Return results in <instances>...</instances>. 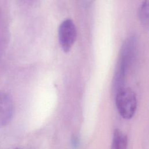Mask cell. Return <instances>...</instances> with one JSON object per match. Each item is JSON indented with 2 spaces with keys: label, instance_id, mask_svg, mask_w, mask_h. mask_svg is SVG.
<instances>
[{
  "label": "cell",
  "instance_id": "cell-1",
  "mask_svg": "<svg viewBox=\"0 0 149 149\" xmlns=\"http://www.w3.org/2000/svg\"><path fill=\"white\" fill-rule=\"evenodd\" d=\"M137 38L134 36L127 38L123 42L119 58L113 80V88L115 93L125 87L126 76L127 70L132 65L136 56Z\"/></svg>",
  "mask_w": 149,
  "mask_h": 149
},
{
  "label": "cell",
  "instance_id": "cell-2",
  "mask_svg": "<svg viewBox=\"0 0 149 149\" xmlns=\"http://www.w3.org/2000/svg\"><path fill=\"white\" fill-rule=\"evenodd\" d=\"M115 102L122 118L129 119L133 116L137 108V98L133 90L125 87L121 89L115 94Z\"/></svg>",
  "mask_w": 149,
  "mask_h": 149
},
{
  "label": "cell",
  "instance_id": "cell-3",
  "mask_svg": "<svg viewBox=\"0 0 149 149\" xmlns=\"http://www.w3.org/2000/svg\"><path fill=\"white\" fill-rule=\"evenodd\" d=\"M77 36L76 28L73 20H63L58 29V39L60 45L65 52H68L73 45Z\"/></svg>",
  "mask_w": 149,
  "mask_h": 149
},
{
  "label": "cell",
  "instance_id": "cell-4",
  "mask_svg": "<svg viewBox=\"0 0 149 149\" xmlns=\"http://www.w3.org/2000/svg\"><path fill=\"white\" fill-rule=\"evenodd\" d=\"M13 112L12 99L8 94L0 92V127L10 122Z\"/></svg>",
  "mask_w": 149,
  "mask_h": 149
},
{
  "label": "cell",
  "instance_id": "cell-5",
  "mask_svg": "<svg viewBox=\"0 0 149 149\" xmlns=\"http://www.w3.org/2000/svg\"><path fill=\"white\" fill-rule=\"evenodd\" d=\"M127 136L119 129H115L113 134L112 149H127Z\"/></svg>",
  "mask_w": 149,
  "mask_h": 149
},
{
  "label": "cell",
  "instance_id": "cell-6",
  "mask_svg": "<svg viewBox=\"0 0 149 149\" xmlns=\"http://www.w3.org/2000/svg\"><path fill=\"white\" fill-rule=\"evenodd\" d=\"M139 18L141 25L149 30V0H144L139 9Z\"/></svg>",
  "mask_w": 149,
  "mask_h": 149
},
{
  "label": "cell",
  "instance_id": "cell-7",
  "mask_svg": "<svg viewBox=\"0 0 149 149\" xmlns=\"http://www.w3.org/2000/svg\"><path fill=\"white\" fill-rule=\"evenodd\" d=\"M72 144H73V146H77V145L78 144V140L77 139V138L76 137H74V138H73L72 139Z\"/></svg>",
  "mask_w": 149,
  "mask_h": 149
},
{
  "label": "cell",
  "instance_id": "cell-8",
  "mask_svg": "<svg viewBox=\"0 0 149 149\" xmlns=\"http://www.w3.org/2000/svg\"><path fill=\"white\" fill-rule=\"evenodd\" d=\"M23 1H30V2H32V1H36V0H23Z\"/></svg>",
  "mask_w": 149,
  "mask_h": 149
},
{
  "label": "cell",
  "instance_id": "cell-9",
  "mask_svg": "<svg viewBox=\"0 0 149 149\" xmlns=\"http://www.w3.org/2000/svg\"><path fill=\"white\" fill-rule=\"evenodd\" d=\"M16 149H19V148H16Z\"/></svg>",
  "mask_w": 149,
  "mask_h": 149
}]
</instances>
